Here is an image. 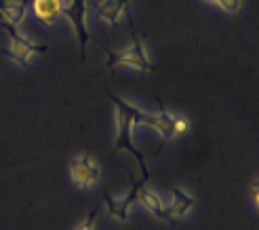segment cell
<instances>
[{
	"mask_svg": "<svg viewBox=\"0 0 259 230\" xmlns=\"http://www.w3.org/2000/svg\"><path fill=\"white\" fill-rule=\"evenodd\" d=\"M110 99L114 104V110H116V146L114 150H126L137 159L139 167H141V173H144V180L148 177V169H146V161H144V155L137 150L135 142H133V135L137 131V127H141V121H144V110L137 108L131 101H126L118 95L110 93Z\"/></svg>",
	"mask_w": 259,
	"mask_h": 230,
	"instance_id": "cell-1",
	"label": "cell"
},
{
	"mask_svg": "<svg viewBox=\"0 0 259 230\" xmlns=\"http://www.w3.org/2000/svg\"><path fill=\"white\" fill-rule=\"evenodd\" d=\"M3 30H5L7 36H9V47L3 51V53H5L11 61H15L17 66H21V68H28L34 55L49 51L47 45H36V43L30 41L28 36H23V34L19 32V25H13V23H9V21H3Z\"/></svg>",
	"mask_w": 259,
	"mask_h": 230,
	"instance_id": "cell-2",
	"label": "cell"
},
{
	"mask_svg": "<svg viewBox=\"0 0 259 230\" xmlns=\"http://www.w3.org/2000/svg\"><path fill=\"white\" fill-rule=\"evenodd\" d=\"M108 70L116 66H124V68H133L139 72H154V63L150 61V55L141 43V38H133L131 45H126L120 51H108Z\"/></svg>",
	"mask_w": 259,
	"mask_h": 230,
	"instance_id": "cell-3",
	"label": "cell"
},
{
	"mask_svg": "<svg viewBox=\"0 0 259 230\" xmlns=\"http://www.w3.org/2000/svg\"><path fill=\"white\" fill-rule=\"evenodd\" d=\"M61 17H66L74 30L76 43H78V51L84 57L87 53V45L91 41V32H89V5L87 0H70V3H63L61 9Z\"/></svg>",
	"mask_w": 259,
	"mask_h": 230,
	"instance_id": "cell-4",
	"label": "cell"
},
{
	"mask_svg": "<svg viewBox=\"0 0 259 230\" xmlns=\"http://www.w3.org/2000/svg\"><path fill=\"white\" fill-rule=\"evenodd\" d=\"M70 177L78 188H91L99 182L101 167L91 155H78L70 161Z\"/></svg>",
	"mask_w": 259,
	"mask_h": 230,
	"instance_id": "cell-5",
	"label": "cell"
},
{
	"mask_svg": "<svg viewBox=\"0 0 259 230\" xmlns=\"http://www.w3.org/2000/svg\"><path fill=\"white\" fill-rule=\"evenodd\" d=\"M177 121H179V114H173V112H166L164 108L158 110V112H144V121L141 125L150 127V129L156 131L164 142L177 137Z\"/></svg>",
	"mask_w": 259,
	"mask_h": 230,
	"instance_id": "cell-6",
	"label": "cell"
},
{
	"mask_svg": "<svg viewBox=\"0 0 259 230\" xmlns=\"http://www.w3.org/2000/svg\"><path fill=\"white\" fill-rule=\"evenodd\" d=\"M137 203L141 207H144L146 211H150L154 218H158V220H164V222H171L173 220V215L169 211V207L164 205V201L158 193H154V190H150L148 186H141L137 188Z\"/></svg>",
	"mask_w": 259,
	"mask_h": 230,
	"instance_id": "cell-7",
	"label": "cell"
},
{
	"mask_svg": "<svg viewBox=\"0 0 259 230\" xmlns=\"http://www.w3.org/2000/svg\"><path fill=\"white\" fill-rule=\"evenodd\" d=\"M103 203H106V209L110 213V218L126 222L133 215V205L137 203V188L133 186L131 193H128L126 197H122V199H116L112 195H106V197H103Z\"/></svg>",
	"mask_w": 259,
	"mask_h": 230,
	"instance_id": "cell-8",
	"label": "cell"
},
{
	"mask_svg": "<svg viewBox=\"0 0 259 230\" xmlns=\"http://www.w3.org/2000/svg\"><path fill=\"white\" fill-rule=\"evenodd\" d=\"M131 0H99V3L93 7L95 17H99L101 21H106L108 25H118L122 15L126 13Z\"/></svg>",
	"mask_w": 259,
	"mask_h": 230,
	"instance_id": "cell-9",
	"label": "cell"
},
{
	"mask_svg": "<svg viewBox=\"0 0 259 230\" xmlns=\"http://www.w3.org/2000/svg\"><path fill=\"white\" fill-rule=\"evenodd\" d=\"M66 0H32V11L38 21L45 25H55L61 19V9Z\"/></svg>",
	"mask_w": 259,
	"mask_h": 230,
	"instance_id": "cell-10",
	"label": "cell"
},
{
	"mask_svg": "<svg viewBox=\"0 0 259 230\" xmlns=\"http://www.w3.org/2000/svg\"><path fill=\"white\" fill-rule=\"evenodd\" d=\"M196 207V199H194L188 190L175 186L171 190V205H169V211L173 218H186V215Z\"/></svg>",
	"mask_w": 259,
	"mask_h": 230,
	"instance_id": "cell-11",
	"label": "cell"
},
{
	"mask_svg": "<svg viewBox=\"0 0 259 230\" xmlns=\"http://www.w3.org/2000/svg\"><path fill=\"white\" fill-rule=\"evenodd\" d=\"M28 7L30 0H0V15L13 25H21L28 15Z\"/></svg>",
	"mask_w": 259,
	"mask_h": 230,
	"instance_id": "cell-12",
	"label": "cell"
},
{
	"mask_svg": "<svg viewBox=\"0 0 259 230\" xmlns=\"http://www.w3.org/2000/svg\"><path fill=\"white\" fill-rule=\"evenodd\" d=\"M204 3L217 7L219 11L228 13V15H234V13H238L242 9V0H204Z\"/></svg>",
	"mask_w": 259,
	"mask_h": 230,
	"instance_id": "cell-13",
	"label": "cell"
},
{
	"mask_svg": "<svg viewBox=\"0 0 259 230\" xmlns=\"http://www.w3.org/2000/svg\"><path fill=\"white\" fill-rule=\"evenodd\" d=\"M97 213H99V207H95L93 211L89 213V218L76 228V230H97Z\"/></svg>",
	"mask_w": 259,
	"mask_h": 230,
	"instance_id": "cell-14",
	"label": "cell"
},
{
	"mask_svg": "<svg viewBox=\"0 0 259 230\" xmlns=\"http://www.w3.org/2000/svg\"><path fill=\"white\" fill-rule=\"evenodd\" d=\"M251 199H253V207L257 211L259 209V177H253L251 182Z\"/></svg>",
	"mask_w": 259,
	"mask_h": 230,
	"instance_id": "cell-15",
	"label": "cell"
}]
</instances>
